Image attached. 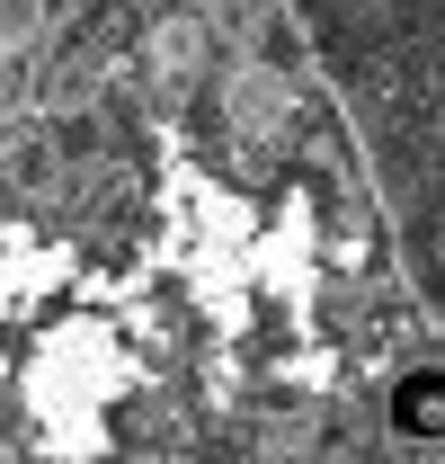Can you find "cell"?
Returning <instances> with one entry per match:
<instances>
[{
    "mask_svg": "<svg viewBox=\"0 0 445 464\" xmlns=\"http://www.w3.org/2000/svg\"><path fill=\"white\" fill-rule=\"evenodd\" d=\"M232 108H241V125H250V134H268V116H285V81L250 63V72L232 81Z\"/></svg>",
    "mask_w": 445,
    "mask_h": 464,
    "instance_id": "cell-1",
    "label": "cell"
},
{
    "mask_svg": "<svg viewBox=\"0 0 445 464\" xmlns=\"http://www.w3.org/2000/svg\"><path fill=\"white\" fill-rule=\"evenodd\" d=\"M410 420H419V429H437V420H445V384H419V393H401V429H410Z\"/></svg>",
    "mask_w": 445,
    "mask_h": 464,
    "instance_id": "cell-2",
    "label": "cell"
},
{
    "mask_svg": "<svg viewBox=\"0 0 445 464\" xmlns=\"http://www.w3.org/2000/svg\"><path fill=\"white\" fill-rule=\"evenodd\" d=\"M36 45V0H9V54Z\"/></svg>",
    "mask_w": 445,
    "mask_h": 464,
    "instance_id": "cell-3",
    "label": "cell"
}]
</instances>
